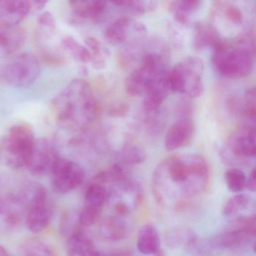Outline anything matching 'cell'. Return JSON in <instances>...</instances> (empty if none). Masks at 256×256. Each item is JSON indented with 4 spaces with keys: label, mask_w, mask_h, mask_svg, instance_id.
Wrapping results in <instances>:
<instances>
[{
    "label": "cell",
    "mask_w": 256,
    "mask_h": 256,
    "mask_svg": "<svg viewBox=\"0 0 256 256\" xmlns=\"http://www.w3.org/2000/svg\"><path fill=\"white\" fill-rule=\"evenodd\" d=\"M254 236L256 232L232 229L212 236L208 244L212 250H236L250 242Z\"/></svg>",
    "instance_id": "2e32d148"
},
{
    "label": "cell",
    "mask_w": 256,
    "mask_h": 256,
    "mask_svg": "<svg viewBox=\"0 0 256 256\" xmlns=\"http://www.w3.org/2000/svg\"><path fill=\"white\" fill-rule=\"evenodd\" d=\"M146 160L144 151L138 146L130 145L126 146L121 150L120 162L127 166H136L142 164Z\"/></svg>",
    "instance_id": "d6a6232c"
},
{
    "label": "cell",
    "mask_w": 256,
    "mask_h": 256,
    "mask_svg": "<svg viewBox=\"0 0 256 256\" xmlns=\"http://www.w3.org/2000/svg\"><path fill=\"white\" fill-rule=\"evenodd\" d=\"M246 188L250 190V192L256 191V169H253L250 174L248 179H246Z\"/></svg>",
    "instance_id": "ab89813d"
},
{
    "label": "cell",
    "mask_w": 256,
    "mask_h": 256,
    "mask_svg": "<svg viewBox=\"0 0 256 256\" xmlns=\"http://www.w3.org/2000/svg\"><path fill=\"white\" fill-rule=\"evenodd\" d=\"M222 42L220 34L211 24L198 22L194 25L193 44L197 50L215 48Z\"/></svg>",
    "instance_id": "44dd1931"
},
{
    "label": "cell",
    "mask_w": 256,
    "mask_h": 256,
    "mask_svg": "<svg viewBox=\"0 0 256 256\" xmlns=\"http://www.w3.org/2000/svg\"><path fill=\"white\" fill-rule=\"evenodd\" d=\"M97 251L92 240L82 230H74L66 242L67 256H91Z\"/></svg>",
    "instance_id": "ffe728a7"
},
{
    "label": "cell",
    "mask_w": 256,
    "mask_h": 256,
    "mask_svg": "<svg viewBox=\"0 0 256 256\" xmlns=\"http://www.w3.org/2000/svg\"><path fill=\"white\" fill-rule=\"evenodd\" d=\"M210 16L211 24L218 31L220 36L226 31L232 36V38L241 35L239 31L244 26V13L234 2L216 1L211 7Z\"/></svg>",
    "instance_id": "9c48e42d"
},
{
    "label": "cell",
    "mask_w": 256,
    "mask_h": 256,
    "mask_svg": "<svg viewBox=\"0 0 256 256\" xmlns=\"http://www.w3.org/2000/svg\"><path fill=\"white\" fill-rule=\"evenodd\" d=\"M18 256H55L53 248L40 240H30L23 244Z\"/></svg>",
    "instance_id": "f546056e"
},
{
    "label": "cell",
    "mask_w": 256,
    "mask_h": 256,
    "mask_svg": "<svg viewBox=\"0 0 256 256\" xmlns=\"http://www.w3.org/2000/svg\"><path fill=\"white\" fill-rule=\"evenodd\" d=\"M0 256H10L7 250L1 245H0Z\"/></svg>",
    "instance_id": "b9f144b4"
},
{
    "label": "cell",
    "mask_w": 256,
    "mask_h": 256,
    "mask_svg": "<svg viewBox=\"0 0 256 256\" xmlns=\"http://www.w3.org/2000/svg\"><path fill=\"white\" fill-rule=\"evenodd\" d=\"M91 256H110V254H104V253L101 252L97 250L96 252H94V254Z\"/></svg>",
    "instance_id": "7bdbcfd3"
},
{
    "label": "cell",
    "mask_w": 256,
    "mask_h": 256,
    "mask_svg": "<svg viewBox=\"0 0 256 256\" xmlns=\"http://www.w3.org/2000/svg\"><path fill=\"white\" fill-rule=\"evenodd\" d=\"M168 72L156 80L144 94V107L149 113L156 112L172 92Z\"/></svg>",
    "instance_id": "e0dca14e"
},
{
    "label": "cell",
    "mask_w": 256,
    "mask_h": 256,
    "mask_svg": "<svg viewBox=\"0 0 256 256\" xmlns=\"http://www.w3.org/2000/svg\"><path fill=\"white\" fill-rule=\"evenodd\" d=\"M236 230H248L256 232V216H240L234 221L233 226Z\"/></svg>",
    "instance_id": "8d00e7d4"
},
{
    "label": "cell",
    "mask_w": 256,
    "mask_h": 256,
    "mask_svg": "<svg viewBox=\"0 0 256 256\" xmlns=\"http://www.w3.org/2000/svg\"><path fill=\"white\" fill-rule=\"evenodd\" d=\"M204 65L200 58L188 56L174 66L169 74L172 92L190 98L200 96L204 91Z\"/></svg>",
    "instance_id": "5b68a950"
},
{
    "label": "cell",
    "mask_w": 256,
    "mask_h": 256,
    "mask_svg": "<svg viewBox=\"0 0 256 256\" xmlns=\"http://www.w3.org/2000/svg\"><path fill=\"white\" fill-rule=\"evenodd\" d=\"M30 14L29 1L0 0V26H18Z\"/></svg>",
    "instance_id": "9a60e30c"
},
{
    "label": "cell",
    "mask_w": 256,
    "mask_h": 256,
    "mask_svg": "<svg viewBox=\"0 0 256 256\" xmlns=\"http://www.w3.org/2000/svg\"><path fill=\"white\" fill-rule=\"evenodd\" d=\"M108 197L106 185L92 180L85 192V205L102 208Z\"/></svg>",
    "instance_id": "f1b7e54d"
},
{
    "label": "cell",
    "mask_w": 256,
    "mask_h": 256,
    "mask_svg": "<svg viewBox=\"0 0 256 256\" xmlns=\"http://www.w3.org/2000/svg\"><path fill=\"white\" fill-rule=\"evenodd\" d=\"M36 138L30 124L12 126L0 136V164L13 170L26 167Z\"/></svg>",
    "instance_id": "277c9868"
},
{
    "label": "cell",
    "mask_w": 256,
    "mask_h": 256,
    "mask_svg": "<svg viewBox=\"0 0 256 256\" xmlns=\"http://www.w3.org/2000/svg\"><path fill=\"white\" fill-rule=\"evenodd\" d=\"M256 89L254 86L248 88L244 94V104H242L244 116L252 124H254V119H256Z\"/></svg>",
    "instance_id": "d590c367"
},
{
    "label": "cell",
    "mask_w": 256,
    "mask_h": 256,
    "mask_svg": "<svg viewBox=\"0 0 256 256\" xmlns=\"http://www.w3.org/2000/svg\"><path fill=\"white\" fill-rule=\"evenodd\" d=\"M146 34V28L143 24L125 16L110 24L104 31V37L110 46H119Z\"/></svg>",
    "instance_id": "8fae6325"
},
{
    "label": "cell",
    "mask_w": 256,
    "mask_h": 256,
    "mask_svg": "<svg viewBox=\"0 0 256 256\" xmlns=\"http://www.w3.org/2000/svg\"><path fill=\"white\" fill-rule=\"evenodd\" d=\"M168 72L166 59L161 54L148 52L144 55L138 66L126 78V91L133 96H144L156 80Z\"/></svg>",
    "instance_id": "8992f818"
},
{
    "label": "cell",
    "mask_w": 256,
    "mask_h": 256,
    "mask_svg": "<svg viewBox=\"0 0 256 256\" xmlns=\"http://www.w3.org/2000/svg\"><path fill=\"white\" fill-rule=\"evenodd\" d=\"M68 4L72 12L76 17L89 22L100 20L108 8V2L94 0H76L70 1Z\"/></svg>",
    "instance_id": "ac0fdd59"
},
{
    "label": "cell",
    "mask_w": 256,
    "mask_h": 256,
    "mask_svg": "<svg viewBox=\"0 0 256 256\" xmlns=\"http://www.w3.org/2000/svg\"><path fill=\"white\" fill-rule=\"evenodd\" d=\"M110 256H132L133 253L131 250L128 248H120L112 252L110 254Z\"/></svg>",
    "instance_id": "60d3db41"
},
{
    "label": "cell",
    "mask_w": 256,
    "mask_h": 256,
    "mask_svg": "<svg viewBox=\"0 0 256 256\" xmlns=\"http://www.w3.org/2000/svg\"><path fill=\"white\" fill-rule=\"evenodd\" d=\"M29 2L30 6L31 14L42 11L46 6L48 4V1H34V0H30Z\"/></svg>",
    "instance_id": "f35d334b"
},
{
    "label": "cell",
    "mask_w": 256,
    "mask_h": 256,
    "mask_svg": "<svg viewBox=\"0 0 256 256\" xmlns=\"http://www.w3.org/2000/svg\"><path fill=\"white\" fill-rule=\"evenodd\" d=\"M85 46L91 55V64L94 68L102 70L107 65L108 54L104 46L94 37H88L84 40Z\"/></svg>",
    "instance_id": "4316f807"
},
{
    "label": "cell",
    "mask_w": 256,
    "mask_h": 256,
    "mask_svg": "<svg viewBox=\"0 0 256 256\" xmlns=\"http://www.w3.org/2000/svg\"><path fill=\"white\" fill-rule=\"evenodd\" d=\"M116 6L126 12L132 16H140L151 11L155 6V2L138 0H124L112 2Z\"/></svg>",
    "instance_id": "4dcf8cb0"
},
{
    "label": "cell",
    "mask_w": 256,
    "mask_h": 256,
    "mask_svg": "<svg viewBox=\"0 0 256 256\" xmlns=\"http://www.w3.org/2000/svg\"><path fill=\"white\" fill-rule=\"evenodd\" d=\"M226 146L238 160L254 158L256 152L254 124H246L234 131L228 138Z\"/></svg>",
    "instance_id": "7c38bea8"
},
{
    "label": "cell",
    "mask_w": 256,
    "mask_h": 256,
    "mask_svg": "<svg viewBox=\"0 0 256 256\" xmlns=\"http://www.w3.org/2000/svg\"><path fill=\"white\" fill-rule=\"evenodd\" d=\"M154 256H166V254H164V251H162L161 248Z\"/></svg>",
    "instance_id": "ee69618b"
},
{
    "label": "cell",
    "mask_w": 256,
    "mask_h": 256,
    "mask_svg": "<svg viewBox=\"0 0 256 256\" xmlns=\"http://www.w3.org/2000/svg\"><path fill=\"white\" fill-rule=\"evenodd\" d=\"M137 248L143 254L154 256L161 250V240L158 230L151 224H144L138 234Z\"/></svg>",
    "instance_id": "603a6c76"
},
{
    "label": "cell",
    "mask_w": 256,
    "mask_h": 256,
    "mask_svg": "<svg viewBox=\"0 0 256 256\" xmlns=\"http://www.w3.org/2000/svg\"><path fill=\"white\" fill-rule=\"evenodd\" d=\"M254 41L248 35L222 40L214 48L212 64L221 76L242 78L251 74L254 66Z\"/></svg>",
    "instance_id": "3957f363"
},
{
    "label": "cell",
    "mask_w": 256,
    "mask_h": 256,
    "mask_svg": "<svg viewBox=\"0 0 256 256\" xmlns=\"http://www.w3.org/2000/svg\"><path fill=\"white\" fill-rule=\"evenodd\" d=\"M194 133L192 120L190 118H181L169 128L164 138V146L169 151L184 148L190 143Z\"/></svg>",
    "instance_id": "5bb4252c"
},
{
    "label": "cell",
    "mask_w": 256,
    "mask_h": 256,
    "mask_svg": "<svg viewBox=\"0 0 256 256\" xmlns=\"http://www.w3.org/2000/svg\"><path fill=\"white\" fill-rule=\"evenodd\" d=\"M52 113L62 126L83 132L92 124L98 110L90 84L83 79L72 80L50 103Z\"/></svg>",
    "instance_id": "7a4b0ae2"
},
{
    "label": "cell",
    "mask_w": 256,
    "mask_h": 256,
    "mask_svg": "<svg viewBox=\"0 0 256 256\" xmlns=\"http://www.w3.org/2000/svg\"><path fill=\"white\" fill-rule=\"evenodd\" d=\"M254 202L252 197L247 194L238 193L233 197L230 198L223 208V214L226 216L230 217L248 210L254 205Z\"/></svg>",
    "instance_id": "83f0119b"
},
{
    "label": "cell",
    "mask_w": 256,
    "mask_h": 256,
    "mask_svg": "<svg viewBox=\"0 0 256 256\" xmlns=\"http://www.w3.org/2000/svg\"><path fill=\"white\" fill-rule=\"evenodd\" d=\"M102 211V208L85 205L79 214V223L84 227H91L94 226L100 220Z\"/></svg>",
    "instance_id": "e575fe53"
},
{
    "label": "cell",
    "mask_w": 256,
    "mask_h": 256,
    "mask_svg": "<svg viewBox=\"0 0 256 256\" xmlns=\"http://www.w3.org/2000/svg\"><path fill=\"white\" fill-rule=\"evenodd\" d=\"M197 238L194 232L186 228H172L168 230L164 236V240L168 246L176 248L181 246L188 248L192 242Z\"/></svg>",
    "instance_id": "484cf974"
},
{
    "label": "cell",
    "mask_w": 256,
    "mask_h": 256,
    "mask_svg": "<svg viewBox=\"0 0 256 256\" xmlns=\"http://www.w3.org/2000/svg\"><path fill=\"white\" fill-rule=\"evenodd\" d=\"M202 4V2L196 0L172 1L169 2L168 8L178 23L186 24L193 14L198 11Z\"/></svg>",
    "instance_id": "cb8c5ba5"
},
{
    "label": "cell",
    "mask_w": 256,
    "mask_h": 256,
    "mask_svg": "<svg viewBox=\"0 0 256 256\" xmlns=\"http://www.w3.org/2000/svg\"><path fill=\"white\" fill-rule=\"evenodd\" d=\"M54 192L66 194L78 188L86 178L83 168L73 160L60 157L50 170Z\"/></svg>",
    "instance_id": "ba28073f"
},
{
    "label": "cell",
    "mask_w": 256,
    "mask_h": 256,
    "mask_svg": "<svg viewBox=\"0 0 256 256\" xmlns=\"http://www.w3.org/2000/svg\"><path fill=\"white\" fill-rule=\"evenodd\" d=\"M54 212V206L50 197L31 205L25 218L28 230L35 234L46 230L52 222Z\"/></svg>",
    "instance_id": "4fadbf2b"
},
{
    "label": "cell",
    "mask_w": 256,
    "mask_h": 256,
    "mask_svg": "<svg viewBox=\"0 0 256 256\" xmlns=\"http://www.w3.org/2000/svg\"><path fill=\"white\" fill-rule=\"evenodd\" d=\"M38 28L42 35L50 36L56 31V22L54 16L48 11H44L38 16L37 19Z\"/></svg>",
    "instance_id": "836d02e7"
},
{
    "label": "cell",
    "mask_w": 256,
    "mask_h": 256,
    "mask_svg": "<svg viewBox=\"0 0 256 256\" xmlns=\"http://www.w3.org/2000/svg\"><path fill=\"white\" fill-rule=\"evenodd\" d=\"M114 208V212L116 214V216L122 217V218L128 216L130 212V206L126 202H118V203L115 204Z\"/></svg>",
    "instance_id": "74e56055"
},
{
    "label": "cell",
    "mask_w": 256,
    "mask_h": 256,
    "mask_svg": "<svg viewBox=\"0 0 256 256\" xmlns=\"http://www.w3.org/2000/svg\"><path fill=\"white\" fill-rule=\"evenodd\" d=\"M208 162L200 154L174 155L163 160L154 173V194L158 204L162 192L168 184L178 185L184 196L192 197L204 191L209 182Z\"/></svg>",
    "instance_id": "6da1fadb"
},
{
    "label": "cell",
    "mask_w": 256,
    "mask_h": 256,
    "mask_svg": "<svg viewBox=\"0 0 256 256\" xmlns=\"http://www.w3.org/2000/svg\"><path fill=\"white\" fill-rule=\"evenodd\" d=\"M41 64L30 52L14 54L6 64L4 76L16 88H26L34 84L41 74Z\"/></svg>",
    "instance_id": "52a82bcc"
},
{
    "label": "cell",
    "mask_w": 256,
    "mask_h": 256,
    "mask_svg": "<svg viewBox=\"0 0 256 256\" xmlns=\"http://www.w3.org/2000/svg\"><path fill=\"white\" fill-rule=\"evenodd\" d=\"M60 47L66 54L72 59L82 64L91 62V55L86 46L80 44L74 37H64L60 42Z\"/></svg>",
    "instance_id": "d4e9b609"
},
{
    "label": "cell",
    "mask_w": 256,
    "mask_h": 256,
    "mask_svg": "<svg viewBox=\"0 0 256 256\" xmlns=\"http://www.w3.org/2000/svg\"><path fill=\"white\" fill-rule=\"evenodd\" d=\"M26 30L18 25L0 26V54H14L26 41Z\"/></svg>",
    "instance_id": "d6986e66"
},
{
    "label": "cell",
    "mask_w": 256,
    "mask_h": 256,
    "mask_svg": "<svg viewBox=\"0 0 256 256\" xmlns=\"http://www.w3.org/2000/svg\"><path fill=\"white\" fill-rule=\"evenodd\" d=\"M130 226L122 217L113 216L106 218L100 226V234L107 240L118 241L125 239L130 233Z\"/></svg>",
    "instance_id": "7402d4cb"
},
{
    "label": "cell",
    "mask_w": 256,
    "mask_h": 256,
    "mask_svg": "<svg viewBox=\"0 0 256 256\" xmlns=\"http://www.w3.org/2000/svg\"><path fill=\"white\" fill-rule=\"evenodd\" d=\"M224 178L228 188L232 192L239 193L246 188V176L240 169H228L224 173Z\"/></svg>",
    "instance_id": "1f68e13d"
},
{
    "label": "cell",
    "mask_w": 256,
    "mask_h": 256,
    "mask_svg": "<svg viewBox=\"0 0 256 256\" xmlns=\"http://www.w3.org/2000/svg\"><path fill=\"white\" fill-rule=\"evenodd\" d=\"M59 158V149L56 143L48 138H38L36 140L26 168L34 176H46L50 174L52 168Z\"/></svg>",
    "instance_id": "30bf717a"
}]
</instances>
